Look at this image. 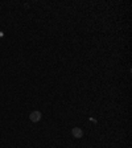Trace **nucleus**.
<instances>
[{
	"label": "nucleus",
	"instance_id": "1",
	"mask_svg": "<svg viewBox=\"0 0 132 148\" xmlns=\"http://www.w3.org/2000/svg\"><path fill=\"white\" fill-rule=\"evenodd\" d=\"M29 119H30V122H33V123L40 122V119H41V112H40V111L30 112V114H29Z\"/></svg>",
	"mask_w": 132,
	"mask_h": 148
},
{
	"label": "nucleus",
	"instance_id": "2",
	"mask_svg": "<svg viewBox=\"0 0 132 148\" xmlns=\"http://www.w3.org/2000/svg\"><path fill=\"white\" fill-rule=\"evenodd\" d=\"M71 134H73V136H74V138L79 139V138H82V136H83V131H82L81 128H78V127H74V128L71 130Z\"/></svg>",
	"mask_w": 132,
	"mask_h": 148
}]
</instances>
